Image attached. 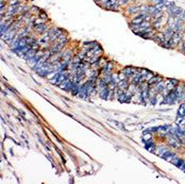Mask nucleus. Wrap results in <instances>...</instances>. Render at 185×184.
I'll return each instance as SVG.
<instances>
[{
  "mask_svg": "<svg viewBox=\"0 0 185 184\" xmlns=\"http://www.w3.org/2000/svg\"><path fill=\"white\" fill-rule=\"evenodd\" d=\"M151 139H152V135H151V133H145V134H144V136H143V140L145 141V142L150 141Z\"/></svg>",
  "mask_w": 185,
  "mask_h": 184,
  "instance_id": "obj_2",
  "label": "nucleus"
},
{
  "mask_svg": "<svg viewBox=\"0 0 185 184\" xmlns=\"http://www.w3.org/2000/svg\"><path fill=\"white\" fill-rule=\"evenodd\" d=\"M160 81H162V78H161V77L153 76L150 80H149V81H147V82H148V84H149V85H155L156 83H158V82H160Z\"/></svg>",
  "mask_w": 185,
  "mask_h": 184,
  "instance_id": "obj_1",
  "label": "nucleus"
}]
</instances>
